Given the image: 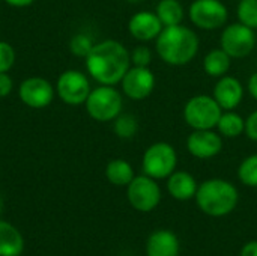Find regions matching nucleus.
<instances>
[{
  "label": "nucleus",
  "mask_w": 257,
  "mask_h": 256,
  "mask_svg": "<svg viewBox=\"0 0 257 256\" xmlns=\"http://www.w3.org/2000/svg\"><path fill=\"white\" fill-rule=\"evenodd\" d=\"M247 91L251 95V98H254L257 101V71L250 75L248 83H247Z\"/></svg>",
  "instance_id": "7c9ffc66"
},
{
  "label": "nucleus",
  "mask_w": 257,
  "mask_h": 256,
  "mask_svg": "<svg viewBox=\"0 0 257 256\" xmlns=\"http://www.w3.org/2000/svg\"><path fill=\"white\" fill-rule=\"evenodd\" d=\"M157 78L149 66L131 65L120 80L122 94L133 101H143L149 98L155 89Z\"/></svg>",
  "instance_id": "9b49d317"
},
{
  "label": "nucleus",
  "mask_w": 257,
  "mask_h": 256,
  "mask_svg": "<svg viewBox=\"0 0 257 256\" xmlns=\"http://www.w3.org/2000/svg\"><path fill=\"white\" fill-rule=\"evenodd\" d=\"M95 42L92 41V38L86 33H75L71 41H69V50L74 56L77 57H84L90 53V50L93 48Z\"/></svg>",
  "instance_id": "a878e982"
},
{
  "label": "nucleus",
  "mask_w": 257,
  "mask_h": 256,
  "mask_svg": "<svg viewBox=\"0 0 257 256\" xmlns=\"http://www.w3.org/2000/svg\"><path fill=\"white\" fill-rule=\"evenodd\" d=\"M239 256H257V241H250L244 244Z\"/></svg>",
  "instance_id": "2f4dec72"
},
{
  "label": "nucleus",
  "mask_w": 257,
  "mask_h": 256,
  "mask_svg": "<svg viewBox=\"0 0 257 256\" xmlns=\"http://www.w3.org/2000/svg\"><path fill=\"white\" fill-rule=\"evenodd\" d=\"M105 177L110 184L117 187H126L136 177L133 166L123 158H114L108 161L105 167Z\"/></svg>",
  "instance_id": "412c9836"
},
{
  "label": "nucleus",
  "mask_w": 257,
  "mask_h": 256,
  "mask_svg": "<svg viewBox=\"0 0 257 256\" xmlns=\"http://www.w3.org/2000/svg\"><path fill=\"white\" fill-rule=\"evenodd\" d=\"M200 41L197 33L182 24L164 27L155 39V50L170 66H184L197 56Z\"/></svg>",
  "instance_id": "f03ea898"
},
{
  "label": "nucleus",
  "mask_w": 257,
  "mask_h": 256,
  "mask_svg": "<svg viewBox=\"0 0 257 256\" xmlns=\"http://www.w3.org/2000/svg\"><path fill=\"white\" fill-rule=\"evenodd\" d=\"M238 21L253 30L257 29V0H239L236 8Z\"/></svg>",
  "instance_id": "393cba45"
},
{
  "label": "nucleus",
  "mask_w": 257,
  "mask_h": 256,
  "mask_svg": "<svg viewBox=\"0 0 257 256\" xmlns=\"http://www.w3.org/2000/svg\"><path fill=\"white\" fill-rule=\"evenodd\" d=\"M5 2L14 8H26V6H30L35 0H5Z\"/></svg>",
  "instance_id": "473e14b6"
},
{
  "label": "nucleus",
  "mask_w": 257,
  "mask_h": 256,
  "mask_svg": "<svg viewBox=\"0 0 257 256\" xmlns=\"http://www.w3.org/2000/svg\"><path fill=\"white\" fill-rule=\"evenodd\" d=\"M215 128L221 137L236 139L245 133V119L233 110H223Z\"/></svg>",
  "instance_id": "aec40b11"
},
{
  "label": "nucleus",
  "mask_w": 257,
  "mask_h": 256,
  "mask_svg": "<svg viewBox=\"0 0 257 256\" xmlns=\"http://www.w3.org/2000/svg\"><path fill=\"white\" fill-rule=\"evenodd\" d=\"M90 81L87 75L78 69L63 71L56 81V94L68 106H81L90 94Z\"/></svg>",
  "instance_id": "9d476101"
},
{
  "label": "nucleus",
  "mask_w": 257,
  "mask_h": 256,
  "mask_svg": "<svg viewBox=\"0 0 257 256\" xmlns=\"http://www.w3.org/2000/svg\"><path fill=\"white\" fill-rule=\"evenodd\" d=\"M188 152L199 160H209L223 151V137L214 130H193L187 137Z\"/></svg>",
  "instance_id": "ddd939ff"
},
{
  "label": "nucleus",
  "mask_w": 257,
  "mask_h": 256,
  "mask_svg": "<svg viewBox=\"0 0 257 256\" xmlns=\"http://www.w3.org/2000/svg\"><path fill=\"white\" fill-rule=\"evenodd\" d=\"M238 178L247 187H257V154H251L241 161Z\"/></svg>",
  "instance_id": "b1692460"
},
{
  "label": "nucleus",
  "mask_w": 257,
  "mask_h": 256,
  "mask_svg": "<svg viewBox=\"0 0 257 256\" xmlns=\"http://www.w3.org/2000/svg\"><path fill=\"white\" fill-rule=\"evenodd\" d=\"M223 109L212 95L200 94L191 97L184 106V121L193 130H214Z\"/></svg>",
  "instance_id": "39448f33"
},
{
  "label": "nucleus",
  "mask_w": 257,
  "mask_h": 256,
  "mask_svg": "<svg viewBox=\"0 0 257 256\" xmlns=\"http://www.w3.org/2000/svg\"><path fill=\"white\" fill-rule=\"evenodd\" d=\"M15 57L14 47L6 41H0V72H9L15 63Z\"/></svg>",
  "instance_id": "cd10ccee"
},
{
  "label": "nucleus",
  "mask_w": 257,
  "mask_h": 256,
  "mask_svg": "<svg viewBox=\"0 0 257 256\" xmlns=\"http://www.w3.org/2000/svg\"><path fill=\"white\" fill-rule=\"evenodd\" d=\"M0 211H2V198H0Z\"/></svg>",
  "instance_id": "f704fd0d"
},
{
  "label": "nucleus",
  "mask_w": 257,
  "mask_h": 256,
  "mask_svg": "<svg viewBox=\"0 0 257 256\" xmlns=\"http://www.w3.org/2000/svg\"><path fill=\"white\" fill-rule=\"evenodd\" d=\"M232 66V57L220 47V48H212L211 51L206 53L203 59V71L209 77L220 78L223 75H227Z\"/></svg>",
  "instance_id": "6ab92c4d"
},
{
  "label": "nucleus",
  "mask_w": 257,
  "mask_h": 256,
  "mask_svg": "<svg viewBox=\"0 0 257 256\" xmlns=\"http://www.w3.org/2000/svg\"><path fill=\"white\" fill-rule=\"evenodd\" d=\"M130 66V51L122 42L114 39H105L95 44L86 56V69L99 84H119Z\"/></svg>",
  "instance_id": "f257e3e1"
},
{
  "label": "nucleus",
  "mask_w": 257,
  "mask_h": 256,
  "mask_svg": "<svg viewBox=\"0 0 257 256\" xmlns=\"http://www.w3.org/2000/svg\"><path fill=\"white\" fill-rule=\"evenodd\" d=\"M56 88L44 77H29L18 86V98L30 109H45L54 100Z\"/></svg>",
  "instance_id": "f8f14e48"
},
{
  "label": "nucleus",
  "mask_w": 257,
  "mask_h": 256,
  "mask_svg": "<svg viewBox=\"0 0 257 256\" xmlns=\"http://www.w3.org/2000/svg\"><path fill=\"white\" fill-rule=\"evenodd\" d=\"M131 65L134 66H149L152 62V50L148 45H137L130 51Z\"/></svg>",
  "instance_id": "bb28decb"
},
{
  "label": "nucleus",
  "mask_w": 257,
  "mask_h": 256,
  "mask_svg": "<svg viewBox=\"0 0 257 256\" xmlns=\"http://www.w3.org/2000/svg\"><path fill=\"white\" fill-rule=\"evenodd\" d=\"M245 136L250 140L257 142V110L250 113L245 119Z\"/></svg>",
  "instance_id": "c85d7f7f"
},
{
  "label": "nucleus",
  "mask_w": 257,
  "mask_h": 256,
  "mask_svg": "<svg viewBox=\"0 0 257 256\" xmlns=\"http://www.w3.org/2000/svg\"><path fill=\"white\" fill-rule=\"evenodd\" d=\"M220 45L232 59H242L253 53L256 47V33L239 21L232 23L223 27Z\"/></svg>",
  "instance_id": "1a4fd4ad"
},
{
  "label": "nucleus",
  "mask_w": 257,
  "mask_h": 256,
  "mask_svg": "<svg viewBox=\"0 0 257 256\" xmlns=\"http://www.w3.org/2000/svg\"><path fill=\"white\" fill-rule=\"evenodd\" d=\"M164 29L158 15L152 11H139L128 21L130 35L140 42H151L158 38Z\"/></svg>",
  "instance_id": "4468645a"
},
{
  "label": "nucleus",
  "mask_w": 257,
  "mask_h": 256,
  "mask_svg": "<svg viewBox=\"0 0 257 256\" xmlns=\"http://www.w3.org/2000/svg\"><path fill=\"white\" fill-rule=\"evenodd\" d=\"M84 106L92 119L98 122H111L122 113L123 97L114 86L99 84L90 91Z\"/></svg>",
  "instance_id": "20e7f679"
},
{
  "label": "nucleus",
  "mask_w": 257,
  "mask_h": 256,
  "mask_svg": "<svg viewBox=\"0 0 257 256\" xmlns=\"http://www.w3.org/2000/svg\"><path fill=\"white\" fill-rule=\"evenodd\" d=\"M178 166V152L167 142L152 143L143 154V174L154 180H167Z\"/></svg>",
  "instance_id": "423d86ee"
},
{
  "label": "nucleus",
  "mask_w": 257,
  "mask_h": 256,
  "mask_svg": "<svg viewBox=\"0 0 257 256\" xmlns=\"http://www.w3.org/2000/svg\"><path fill=\"white\" fill-rule=\"evenodd\" d=\"M14 88V81L8 72H0V98H6Z\"/></svg>",
  "instance_id": "c756f323"
},
{
  "label": "nucleus",
  "mask_w": 257,
  "mask_h": 256,
  "mask_svg": "<svg viewBox=\"0 0 257 256\" xmlns=\"http://www.w3.org/2000/svg\"><path fill=\"white\" fill-rule=\"evenodd\" d=\"M244 84L232 75H223L214 86L212 97L223 110H235L244 100Z\"/></svg>",
  "instance_id": "2eb2a0df"
},
{
  "label": "nucleus",
  "mask_w": 257,
  "mask_h": 256,
  "mask_svg": "<svg viewBox=\"0 0 257 256\" xmlns=\"http://www.w3.org/2000/svg\"><path fill=\"white\" fill-rule=\"evenodd\" d=\"M238 2H239V0H238Z\"/></svg>",
  "instance_id": "c9c22d12"
},
{
  "label": "nucleus",
  "mask_w": 257,
  "mask_h": 256,
  "mask_svg": "<svg viewBox=\"0 0 257 256\" xmlns=\"http://www.w3.org/2000/svg\"><path fill=\"white\" fill-rule=\"evenodd\" d=\"M113 131L119 139H133L139 131V121L131 113H120L113 121Z\"/></svg>",
  "instance_id": "5701e85b"
},
{
  "label": "nucleus",
  "mask_w": 257,
  "mask_h": 256,
  "mask_svg": "<svg viewBox=\"0 0 257 256\" xmlns=\"http://www.w3.org/2000/svg\"><path fill=\"white\" fill-rule=\"evenodd\" d=\"M155 14L164 27L182 24L185 18V9L179 0H160L155 8Z\"/></svg>",
  "instance_id": "4be33fe9"
},
{
  "label": "nucleus",
  "mask_w": 257,
  "mask_h": 256,
  "mask_svg": "<svg viewBox=\"0 0 257 256\" xmlns=\"http://www.w3.org/2000/svg\"><path fill=\"white\" fill-rule=\"evenodd\" d=\"M196 178L185 170H175L167 178V192L176 201H190L197 193Z\"/></svg>",
  "instance_id": "f3484780"
},
{
  "label": "nucleus",
  "mask_w": 257,
  "mask_h": 256,
  "mask_svg": "<svg viewBox=\"0 0 257 256\" xmlns=\"http://www.w3.org/2000/svg\"><path fill=\"white\" fill-rule=\"evenodd\" d=\"M24 250L21 232L9 222L0 220V256H20Z\"/></svg>",
  "instance_id": "a211bd4d"
},
{
  "label": "nucleus",
  "mask_w": 257,
  "mask_h": 256,
  "mask_svg": "<svg viewBox=\"0 0 257 256\" xmlns=\"http://www.w3.org/2000/svg\"><path fill=\"white\" fill-rule=\"evenodd\" d=\"M126 198L134 210L140 213H151L161 202V189L157 180L143 174L134 177V180L126 186Z\"/></svg>",
  "instance_id": "6e6552de"
},
{
  "label": "nucleus",
  "mask_w": 257,
  "mask_h": 256,
  "mask_svg": "<svg viewBox=\"0 0 257 256\" xmlns=\"http://www.w3.org/2000/svg\"><path fill=\"white\" fill-rule=\"evenodd\" d=\"M197 207L211 217H224L233 213L238 205L239 193L236 187L221 178H211L199 184L194 196Z\"/></svg>",
  "instance_id": "7ed1b4c3"
},
{
  "label": "nucleus",
  "mask_w": 257,
  "mask_h": 256,
  "mask_svg": "<svg viewBox=\"0 0 257 256\" xmlns=\"http://www.w3.org/2000/svg\"><path fill=\"white\" fill-rule=\"evenodd\" d=\"M188 18L200 30H217L226 26L229 11L221 0H193Z\"/></svg>",
  "instance_id": "0eeeda50"
},
{
  "label": "nucleus",
  "mask_w": 257,
  "mask_h": 256,
  "mask_svg": "<svg viewBox=\"0 0 257 256\" xmlns=\"http://www.w3.org/2000/svg\"><path fill=\"white\" fill-rule=\"evenodd\" d=\"M179 240L167 229H158L152 232L146 241L148 256H179Z\"/></svg>",
  "instance_id": "dca6fc26"
},
{
  "label": "nucleus",
  "mask_w": 257,
  "mask_h": 256,
  "mask_svg": "<svg viewBox=\"0 0 257 256\" xmlns=\"http://www.w3.org/2000/svg\"><path fill=\"white\" fill-rule=\"evenodd\" d=\"M125 2H128V3H139V2H142V0H125Z\"/></svg>",
  "instance_id": "72a5a7b5"
}]
</instances>
